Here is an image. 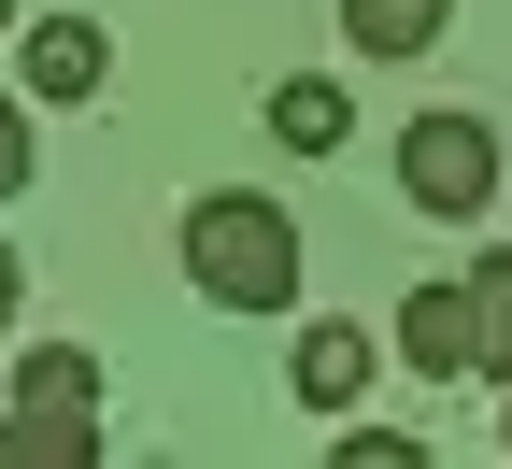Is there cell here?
<instances>
[{
    "label": "cell",
    "mask_w": 512,
    "mask_h": 469,
    "mask_svg": "<svg viewBox=\"0 0 512 469\" xmlns=\"http://www.w3.org/2000/svg\"><path fill=\"white\" fill-rule=\"evenodd\" d=\"M171 256H185V285L214 313H285L299 299V214L271 185H200L185 228H171Z\"/></svg>",
    "instance_id": "6da1fadb"
},
{
    "label": "cell",
    "mask_w": 512,
    "mask_h": 469,
    "mask_svg": "<svg viewBox=\"0 0 512 469\" xmlns=\"http://www.w3.org/2000/svg\"><path fill=\"white\" fill-rule=\"evenodd\" d=\"M498 128L484 114H456V100H441V114H413L399 128V199H413V214L427 228H470V214H498Z\"/></svg>",
    "instance_id": "7a4b0ae2"
},
{
    "label": "cell",
    "mask_w": 512,
    "mask_h": 469,
    "mask_svg": "<svg viewBox=\"0 0 512 469\" xmlns=\"http://www.w3.org/2000/svg\"><path fill=\"white\" fill-rule=\"evenodd\" d=\"M15 86H29L43 114L100 100V86H114V29H100V15H43V29H15Z\"/></svg>",
    "instance_id": "3957f363"
},
{
    "label": "cell",
    "mask_w": 512,
    "mask_h": 469,
    "mask_svg": "<svg viewBox=\"0 0 512 469\" xmlns=\"http://www.w3.org/2000/svg\"><path fill=\"white\" fill-rule=\"evenodd\" d=\"M384 342H399L413 384H470V356H484V327H470V271H456V285H413Z\"/></svg>",
    "instance_id": "277c9868"
},
{
    "label": "cell",
    "mask_w": 512,
    "mask_h": 469,
    "mask_svg": "<svg viewBox=\"0 0 512 469\" xmlns=\"http://www.w3.org/2000/svg\"><path fill=\"white\" fill-rule=\"evenodd\" d=\"M370 370H384V342H370V327H299V356H285V384H299V413H356V398H370Z\"/></svg>",
    "instance_id": "5b68a950"
},
{
    "label": "cell",
    "mask_w": 512,
    "mask_h": 469,
    "mask_svg": "<svg viewBox=\"0 0 512 469\" xmlns=\"http://www.w3.org/2000/svg\"><path fill=\"white\" fill-rule=\"evenodd\" d=\"M271 143H285V157H342V143H356V86H342V72H285V86H271Z\"/></svg>",
    "instance_id": "8992f818"
},
{
    "label": "cell",
    "mask_w": 512,
    "mask_h": 469,
    "mask_svg": "<svg viewBox=\"0 0 512 469\" xmlns=\"http://www.w3.org/2000/svg\"><path fill=\"white\" fill-rule=\"evenodd\" d=\"M0 469H100V413H43V398H15V413H0Z\"/></svg>",
    "instance_id": "52a82bcc"
},
{
    "label": "cell",
    "mask_w": 512,
    "mask_h": 469,
    "mask_svg": "<svg viewBox=\"0 0 512 469\" xmlns=\"http://www.w3.org/2000/svg\"><path fill=\"white\" fill-rule=\"evenodd\" d=\"M441 29H456V0H342V43L384 57V72H399V57H427Z\"/></svg>",
    "instance_id": "ba28073f"
},
{
    "label": "cell",
    "mask_w": 512,
    "mask_h": 469,
    "mask_svg": "<svg viewBox=\"0 0 512 469\" xmlns=\"http://www.w3.org/2000/svg\"><path fill=\"white\" fill-rule=\"evenodd\" d=\"M15 398H43V413H100V356H86V342H29V356H15Z\"/></svg>",
    "instance_id": "9c48e42d"
},
{
    "label": "cell",
    "mask_w": 512,
    "mask_h": 469,
    "mask_svg": "<svg viewBox=\"0 0 512 469\" xmlns=\"http://www.w3.org/2000/svg\"><path fill=\"white\" fill-rule=\"evenodd\" d=\"M470 327H484V356H470V370L512 384V256H470Z\"/></svg>",
    "instance_id": "30bf717a"
},
{
    "label": "cell",
    "mask_w": 512,
    "mask_h": 469,
    "mask_svg": "<svg viewBox=\"0 0 512 469\" xmlns=\"http://www.w3.org/2000/svg\"><path fill=\"white\" fill-rule=\"evenodd\" d=\"M328 455H342V469H413V455H427V441H413V427H342V441H328Z\"/></svg>",
    "instance_id": "8fae6325"
},
{
    "label": "cell",
    "mask_w": 512,
    "mask_h": 469,
    "mask_svg": "<svg viewBox=\"0 0 512 469\" xmlns=\"http://www.w3.org/2000/svg\"><path fill=\"white\" fill-rule=\"evenodd\" d=\"M0 199H29V86H0Z\"/></svg>",
    "instance_id": "7c38bea8"
},
{
    "label": "cell",
    "mask_w": 512,
    "mask_h": 469,
    "mask_svg": "<svg viewBox=\"0 0 512 469\" xmlns=\"http://www.w3.org/2000/svg\"><path fill=\"white\" fill-rule=\"evenodd\" d=\"M15 299H29V271H15V242H0V327H15Z\"/></svg>",
    "instance_id": "4fadbf2b"
},
{
    "label": "cell",
    "mask_w": 512,
    "mask_h": 469,
    "mask_svg": "<svg viewBox=\"0 0 512 469\" xmlns=\"http://www.w3.org/2000/svg\"><path fill=\"white\" fill-rule=\"evenodd\" d=\"M498 455H512V413H498Z\"/></svg>",
    "instance_id": "5bb4252c"
},
{
    "label": "cell",
    "mask_w": 512,
    "mask_h": 469,
    "mask_svg": "<svg viewBox=\"0 0 512 469\" xmlns=\"http://www.w3.org/2000/svg\"><path fill=\"white\" fill-rule=\"evenodd\" d=\"M0 29H15V0H0Z\"/></svg>",
    "instance_id": "9a60e30c"
}]
</instances>
